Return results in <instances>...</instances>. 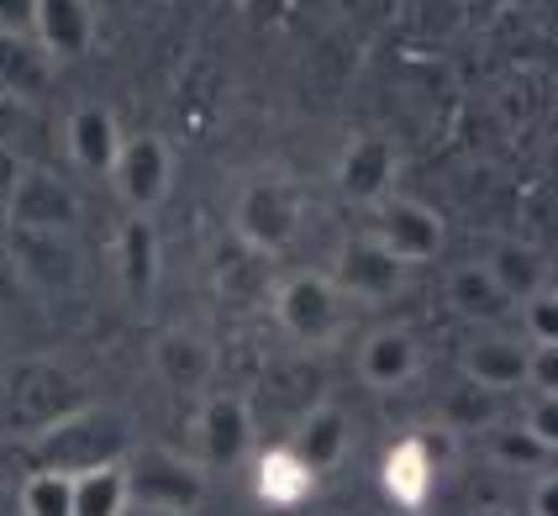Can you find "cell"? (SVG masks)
<instances>
[{
    "instance_id": "6da1fadb",
    "label": "cell",
    "mask_w": 558,
    "mask_h": 516,
    "mask_svg": "<svg viewBox=\"0 0 558 516\" xmlns=\"http://www.w3.org/2000/svg\"><path fill=\"white\" fill-rule=\"evenodd\" d=\"M132 454V422L117 406L85 400L69 417L48 422L43 432H32V464L53 469V475H90L106 464H122Z\"/></svg>"
},
{
    "instance_id": "7a4b0ae2",
    "label": "cell",
    "mask_w": 558,
    "mask_h": 516,
    "mask_svg": "<svg viewBox=\"0 0 558 516\" xmlns=\"http://www.w3.org/2000/svg\"><path fill=\"white\" fill-rule=\"evenodd\" d=\"M126 495L132 512H158V516H195L206 501V469L195 458L174 454V448H132L122 458Z\"/></svg>"
},
{
    "instance_id": "3957f363",
    "label": "cell",
    "mask_w": 558,
    "mask_h": 516,
    "mask_svg": "<svg viewBox=\"0 0 558 516\" xmlns=\"http://www.w3.org/2000/svg\"><path fill=\"white\" fill-rule=\"evenodd\" d=\"M301 221H306V206H301V190L279 175H253L248 184H238L232 195V232L243 238L253 259H275L301 238Z\"/></svg>"
},
{
    "instance_id": "277c9868",
    "label": "cell",
    "mask_w": 558,
    "mask_h": 516,
    "mask_svg": "<svg viewBox=\"0 0 558 516\" xmlns=\"http://www.w3.org/2000/svg\"><path fill=\"white\" fill-rule=\"evenodd\" d=\"M348 316H353V301L327 274H290L275 285V322L301 348H332L348 333Z\"/></svg>"
},
{
    "instance_id": "5b68a950",
    "label": "cell",
    "mask_w": 558,
    "mask_h": 516,
    "mask_svg": "<svg viewBox=\"0 0 558 516\" xmlns=\"http://www.w3.org/2000/svg\"><path fill=\"white\" fill-rule=\"evenodd\" d=\"M74 406H85L80 380L48 359L16 364L0 385V427H16V432H43L48 422L69 417Z\"/></svg>"
},
{
    "instance_id": "8992f818",
    "label": "cell",
    "mask_w": 558,
    "mask_h": 516,
    "mask_svg": "<svg viewBox=\"0 0 558 516\" xmlns=\"http://www.w3.org/2000/svg\"><path fill=\"white\" fill-rule=\"evenodd\" d=\"M106 180L117 184V195L126 201L132 216H148L154 206L169 201V184H174V148L158 137V132H137V137H122L117 148V164Z\"/></svg>"
},
{
    "instance_id": "52a82bcc",
    "label": "cell",
    "mask_w": 558,
    "mask_h": 516,
    "mask_svg": "<svg viewBox=\"0 0 558 516\" xmlns=\"http://www.w3.org/2000/svg\"><path fill=\"white\" fill-rule=\"evenodd\" d=\"M5 227H16V232H59V238H74V232H80V195H74V184L59 180V175L43 169V164H27L22 180H16V190H11Z\"/></svg>"
},
{
    "instance_id": "ba28073f",
    "label": "cell",
    "mask_w": 558,
    "mask_h": 516,
    "mask_svg": "<svg viewBox=\"0 0 558 516\" xmlns=\"http://www.w3.org/2000/svg\"><path fill=\"white\" fill-rule=\"evenodd\" d=\"M369 238L396 264H422L442 253V216L411 195H385L379 206H369Z\"/></svg>"
},
{
    "instance_id": "9c48e42d",
    "label": "cell",
    "mask_w": 558,
    "mask_h": 516,
    "mask_svg": "<svg viewBox=\"0 0 558 516\" xmlns=\"http://www.w3.org/2000/svg\"><path fill=\"white\" fill-rule=\"evenodd\" d=\"M5 259H11V274L22 285H32V290H43V296L74 290L80 274H85L74 238H59V232H16V227H5Z\"/></svg>"
},
{
    "instance_id": "30bf717a",
    "label": "cell",
    "mask_w": 558,
    "mask_h": 516,
    "mask_svg": "<svg viewBox=\"0 0 558 516\" xmlns=\"http://www.w3.org/2000/svg\"><path fill=\"white\" fill-rule=\"evenodd\" d=\"M253 406L243 395H201L195 411V448H201V469H238L253 454Z\"/></svg>"
},
{
    "instance_id": "8fae6325",
    "label": "cell",
    "mask_w": 558,
    "mask_h": 516,
    "mask_svg": "<svg viewBox=\"0 0 558 516\" xmlns=\"http://www.w3.org/2000/svg\"><path fill=\"white\" fill-rule=\"evenodd\" d=\"M401 274H405V264H396V259L364 232V238H348V243L338 248L327 279H332L353 305H369V301H390V296L401 290Z\"/></svg>"
},
{
    "instance_id": "7c38bea8",
    "label": "cell",
    "mask_w": 558,
    "mask_h": 516,
    "mask_svg": "<svg viewBox=\"0 0 558 516\" xmlns=\"http://www.w3.org/2000/svg\"><path fill=\"white\" fill-rule=\"evenodd\" d=\"M154 374L163 380V391H174L180 400H201L211 374H217V348L190 327H169L154 337Z\"/></svg>"
},
{
    "instance_id": "4fadbf2b",
    "label": "cell",
    "mask_w": 558,
    "mask_h": 516,
    "mask_svg": "<svg viewBox=\"0 0 558 516\" xmlns=\"http://www.w3.org/2000/svg\"><path fill=\"white\" fill-rule=\"evenodd\" d=\"M396 169H401L396 143L379 137V132H359L338 158V190L359 206H379L396 190Z\"/></svg>"
},
{
    "instance_id": "5bb4252c",
    "label": "cell",
    "mask_w": 558,
    "mask_h": 516,
    "mask_svg": "<svg viewBox=\"0 0 558 516\" xmlns=\"http://www.w3.org/2000/svg\"><path fill=\"white\" fill-rule=\"evenodd\" d=\"M379 490H385V501L390 506H401V512H422L427 501H433L437 490V454L427 437H401V443H390L385 458H379Z\"/></svg>"
},
{
    "instance_id": "9a60e30c",
    "label": "cell",
    "mask_w": 558,
    "mask_h": 516,
    "mask_svg": "<svg viewBox=\"0 0 558 516\" xmlns=\"http://www.w3.org/2000/svg\"><path fill=\"white\" fill-rule=\"evenodd\" d=\"M27 37L53 63L85 59L95 43V5L90 0H37V5H32Z\"/></svg>"
},
{
    "instance_id": "2e32d148",
    "label": "cell",
    "mask_w": 558,
    "mask_h": 516,
    "mask_svg": "<svg viewBox=\"0 0 558 516\" xmlns=\"http://www.w3.org/2000/svg\"><path fill=\"white\" fill-rule=\"evenodd\" d=\"M348 443H353V422H348V411L332 406V400H316L306 417L295 422L290 432V454L306 464L311 475H327V469H338L342 458H348Z\"/></svg>"
},
{
    "instance_id": "e0dca14e",
    "label": "cell",
    "mask_w": 558,
    "mask_h": 516,
    "mask_svg": "<svg viewBox=\"0 0 558 516\" xmlns=\"http://www.w3.org/2000/svg\"><path fill=\"white\" fill-rule=\"evenodd\" d=\"M311 495H316V475L284 443L253 458V501L264 512H306Z\"/></svg>"
},
{
    "instance_id": "ac0fdd59",
    "label": "cell",
    "mask_w": 558,
    "mask_h": 516,
    "mask_svg": "<svg viewBox=\"0 0 558 516\" xmlns=\"http://www.w3.org/2000/svg\"><path fill=\"white\" fill-rule=\"evenodd\" d=\"M122 127L111 117V106H74L69 111V122H63V143H69V158L85 169V175H111V164H117V148H122Z\"/></svg>"
},
{
    "instance_id": "d6986e66",
    "label": "cell",
    "mask_w": 558,
    "mask_h": 516,
    "mask_svg": "<svg viewBox=\"0 0 558 516\" xmlns=\"http://www.w3.org/2000/svg\"><path fill=\"white\" fill-rule=\"evenodd\" d=\"M416 369H422V348L405 327H379L359 343V374L374 391H401L416 380Z\"/></svg>"
},
{
    "instance_id": "ffe728a7",
    "label": "cell",
    "mask_w": 558,
    "mask_h": 516,
    "mask_svg": "<svg viewBox=\"0 0 558 516\" xmlns=\"http://www.w3.org/2000/svg\"><path fill=\"white\" fill-rule=\"evenodd\" d=\"M53 91V59L27 32H0V100H43Z\"/></svg>"
},
{
    "instance_id": "44dd1931",
    "label": "cell",
    "mask_w": 558,
    "mask_h": 516,
    "mask_svg": "<svg viewBox=\"0 0 558 516\" xmlns=\"http://www.w3.org/2000/svg\"><path fill=\"white\" fill-rule=\"evenodd\" d=\"M117 279L132 305H143L158 290V232L148 216H126L117 232Z\"/></svg>"
},
{
    "instance_id": "7402d4cb",
    "label": "cell",
    "mask_w": 558,
    "mask_h": 516,
    "mask_svg": "<svg viewBox=\"0 0 558 516\" xmlns=\"http://www.w3.org/2000/svg\"><path fill=\"white\" fill-rule=\"evenodd\" d=\"M485 274L500 285V296L511 305H522L527 296H537V290H548L554 285V269H548V259L537 253L532 243H517V238H506V243H496L485 259Z\"/></svg>"
},
{
    "instance_id": "603a6c76",
    "label": "cell",
    "mask_w": 558,
    "mask_h": 516,
    "mask_svg": "<svg viewBox=\"0 0 558 516\" xmlns=\"http://www.w3.org/2000/svg\"><path fill=\"white\" fill-rule=\"evenodd\" d=\"M527 353L532 343H517V337H480L464 353V380L496 395L517 391V385H527Z\"/></svg>"
},
{
    "instance_id": "cb8c5ba5",
    "label": "cell",
    "mask_w": 558,
    "mask_h": 516,
    "mask_svg": "<svg viewBox=\"0 0 558 516\" xmlns=\"http://www.w3.org/2000/svg\"><path fill=\"white\" fill-rule=\"evenodd\" d=\"M442 296H448V305H453L464 322H480V327H496L500 316H511V311H517V305L500 296L496 279L485 274V264H459V269L448 274Z\"/></svg>"
},
{
    "instance_id": "d4e9b609",
    "label": "cell",
    "mask_w": 558,
    "mask_h": 516,
    "mask_svg": "<svg viewBox=\"0 0 558 516\" xmlns=\"http://www.w3.org/2000/svg\"><path fill=\"white\" fill-rule=\"evenodd\" d=\"M69 480H74L69 516H132L122 464H106V469H90V475H69Z\"/></svg>"
},
{
    "instance_id": "484cf974",
    "label": "cell",
    "mask_w": 558,
    "mask_h": 516,
    "mask_svg": "<svg viewBox=\"0 0 558 516\" xmlns=\"http://www.w3.org/2000/svg\"><path fill=\"white\" fill-rule=\"evenodd\" d=\"M490 458H496L500 469H522V475H543V469H554V448L548 443H537L522 422L511 427H490Z\"/></svg>"
},
{
    "instance_id": "4316f807",
    "label": "cell",
    "mask_w": 558,
    "mask_h": 516,
    "mask_svg": "<svg viewBox=\"0 0 558 516\" xmlns=\"http://www.w3.org/2000/svg\"><path fill=\"white\" fill-rule=\"evenodd\" d=\"M442 422H448V432H490L500 422V395L464 380L459 391H448V400H442Z\"/></svg>"
},
{
    "instance_id": "83f0119b",
    "label": "cell",
    "mask_w": 558,
    "mask_h": 516,
    "mask_svg": "<svg viewBox=\"0 0 558 516\" xmlns=\"http://www.w3.org/2000/svg\"><path fill=\"white\" fill-rule=\"evenodd\" d=\"M69 501H74V480H69V475L32 469L27 480H22L16 512H22V516H69Z\"/></svg>"
},
{
    "instance_id": "f1b7e54d",
    "label": "cell",
    "mask_w": 558,
    "mask_h": 516,
    "mask_svg": "<svg viewBox=\"0 0 558 516\" xmlns=\"http://www.w3.org/2000/svg\"><path fill=\"white\" fill-rule=\"evenodd\" d=\"M517 311H522V327H527L532 348H537V343H558V296H554V285H548V290H537V296H527Z\"/></svg>"
},
{
    "instance_id": "f546056e",
    "label": "cell",
    "mask_w": 558,
    "mask_h": 516,
    "mask_svg": "<svg viewBox=\"0 0 558 516\" xmlns=\"http://www.w3.org/2000/svg\"><path fill=\"white\" fill-rule=\"evenodd\" d=\"M517 422L527 427L537 443H548V448H558V395H548V391H532V400H527V411L517 417Z\"/></svg>"
},
{
    "instance_id": "4dcf8cb0",
    "label": "cell",
    "mask_w": 558,
    "mask_h": 516,
    "mask_svg": "<svg viewBox=\"0 0 558 516\" xmlns=\"http://www.w3.org/2000/svg\"><path fill=\"white\" fill-rule=\"evenodd\" d=\"M22 169H27V158L0 137V227H5V206H11V190L22 180Z\"/></svg>"
},
{
    "instance_id": "1f68e13d",
    "label": "cell",
    "mask_w": 558,
    "mask_h": 516,
    "mask_svg": "<svg viewBox=\"0 0 558 516\" xmlns=\"http://www.w3.org/2000/svg\"><path fill=\"white\" fill-rule=\"evenodd\" d=\"M527 516H558V475H554V469H543V475L532 480Z\"/></svg>"
},
{
    "instance_id": "d6a6232c",
    "label": "cell",
    "mask_w": 558,
    "mask_h": 516,
    "mask_svg": "<svg viewBox=\"0 0 558 516\" xmlns=\"http://www.w3.org/2000/svg\"><path fill=\"white\" fill-rule=\"evenodd\" d=\"M37 0H0V32H27Z\"/></svg>"
},
{
    "instance_id": "836d02e7",
    "label": "cell",
    "mask_w": 558,
    "mask_h": 516,
    "mask_svg": "<svg viewBox=\"0 0 558 516\" xmlns=\"http://www.w3.org/2000/svg\"><path fill=\"white\" fill-rule=\"evenodd\" d=\"M238 5L248 11L253 22H275V16L284 11V5H290V0H238Z\"/></svg>"
},
{
    "instance_id": "e575fe53",
    "label": "cell",
    "mask_w": 558,
    "mask_h": 516,
    "mask_svg": "<svg viewBox=\"0 0 558 516\" xmlns=\"http://www.w3.org/2000/svg\"><path fill=\"white\" fill-rule=\"evenodd\" d=\"M459 11H464L469 22H474V16L485 22V16H496V11H506V0H459Z\"/></svg>"
},
{
    "instance_id": "d590c367",
    "label": "cell",
    "mask_w": 558,
    "mask_h": 516,
    "mask_svg": "<svg viewBox=\"0 0 558 516\" xmlns=\"http://www.w3.org/2000/svg\"><path fill=\"white\" fill-rule=\"evenodd\" d=\"M132 516H158V512H132Z\"/></svg>"
}]
</instances>
